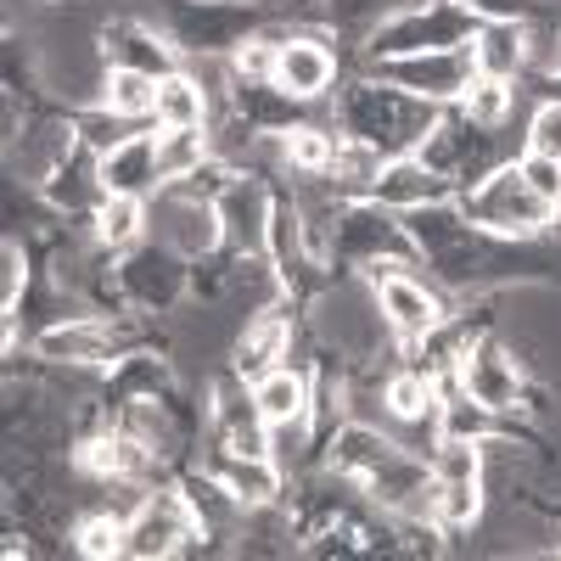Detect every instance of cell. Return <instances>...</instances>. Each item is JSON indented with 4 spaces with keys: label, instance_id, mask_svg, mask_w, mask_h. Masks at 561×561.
I'll return each mask as SVG.
<instances>
[{
    "label": "cell",
    "instance_id": "6da1fadb",
    "mask_svg": "<svg viewBox=\"0 0 561 561\" xmlns=\"http://www.w3.org/2000/svg\"><path fill=\"white\" fill-rule=\"evenodd\" d=\"M460 214L472 219V225H483V230H494V237H539V230L556 219V208L523 180L517 163L483 174L478 192L460 197Z\"/></svg>",
    "mask_w": 561,
    "mask_h": 561
},
{
    "label": "cell",
    "instance_id": "7a4b0ae2",
    "mask_svg": "<svg viewBox=\"0 0 561 561\" xmlns=\"http://www.w3.org/2000/svg\"><path fill=\"white\" fill-rule=\"evenodd\" d=\"M478 18L466 7H449V0H433V7H399L388 23H377L370 34V51L382 62L388 57H415V51H455V45H472Z\"/></svg>",
    "mask_w": 561,
    "mask_h": 561
},
{
    "label": "cell",
    "instance_id": "3957f363",
    "mask_svg": "<svg viewBox=\"0 0 561 561\" xmlns=\"http://www.w3.org/2000/svg\"><path fill=\"white\" fill-rule=\"evenodd\" d=\"M382 79H393L404 96H421L433 107V102H460L466 84L478 79V62H472V45H455V51H415V57H388Z\"/></svg>",
    "mask_w": 561,
    "mask_h": 561
},
{
    "label": "cell",
    "instance_id": "277c9868",
    "mask_svg": "<svg viewBox=\"0 0 561 561\" xmlns=\"http://www.w3.org/2000/svg\"><path fill=\"white\" fill-rule=\"evenodd\" d=\"M197 528H203V517L185 494H152V500H140V511L124 523V556H135V561L174 556L185 539H197Z\"/></svg>",
    "mask_w": 561,
    "mask_h": 561
},
{
    "label": "cell",
    "instance_id": "5b68a950",
    "mask_svg": "<svg viewBox=\"0 0 561 561\" xmlns=\"http://www.w3.org/2000/svg\"><path fill=\"white\" fill-rule=\"evenodd\" d=\"M377 314L393 325V332L404 337V343H421V337H433L438 325H444V304H438V293H427L415 275H404L399 264H377Z\"/></svg>",
    "mask_w": 561,
    "mask_h": 561
},
{
    "label": "cell",
    "instance_id": "8992f818",
    "mask_svg": "<svg viewBox=\"0 0 561 561\" xmlns=\"http://www.w3.org/2000/svg\"><path fill=\"white\" fill-rule=\"evenodd\" d=\"M455 388L500 415L523 404V370L500 343H472L466 354H455Z\"/></svg>",
    "mask_w": 561,
    "mask_h": 561
},
{
    "label": "cell",
    "instance_id": "52a82bcc",
    "mask_svg": "<svg viewBox=\"0 0 561 561\" xmlns=\"http://www.w3.org/2000/svg\"><path fill=\"white\" fill-rule=\"evenodd\" d=\"M337 79V57L325 51L320 39L309 34H293V39H275V73H270V90L287 102H320Z\"/></svg>",
    "mask_w": 561,
    "mask_h": 561
},
{
    "label": "cell",
    "instance_id": "ba28073f",
    "mask_svg": "<svg viewBox=\"0 0 561 561\" xmlns=\"http://www.w3.org/2000/svg\"><path fill=\"white\" fill-rule=\"evenodd\" d=\"M96 185L102 192H118V197H147L163 185V169H158V135H124L113 152L96 158Z\"/></svg>",
    "mask_w": 561,
    "mask_h": 561
},
{
    "label": "cell",
    "instance_id": "9c48e42d",
    "mask_svg": "<svg viewBox=\"0 0 561 561\" xmlns=\"http://www.w3.org/2000/svg\"><path fill=\"white\" fill-rule=\"evenodd\" d=\"M219 237H225L219 203L192 197V192L169 197V208H163V242H169L174 253H185V259H203V253H214V248H219Z\"/></svg>",
    "mask_w": 561,
    "mask_h": 561
},
{
    "label": "cell",
    "instance_id": "30bf717a",
    "mask_svg": "<svg viewBox=\"0 0 561 561\" xmlns=\"http://www.w3.org/2000/svg\"><path fill=\"white\" fill-rule=\"evenodd\" d=\"M444 192H449V185H444V174L427 158H393V163H382L370 203H382V208H427Z\"/></svg>",
    "mask_w": 561,
    "mask_h": 561
},
{
    "label": "cell",
    "instance_id": "8fae6325",
    "mask_svg": "<svg viewBox=\"0 0 561 561\" xmlns=\"http://www.w3.org/2000/svg\"><path fill=\"white\" fill-rule=\"evenodd\" d=\"M214 483L230 494V505H270L280 494L275 460L270 455H237V449H225L214 460Z\"/></svg>",
    "mask_w": 561,
    "mask_h": 561
},
{
    "label": "cell",
    "instance_id": "7c38bea8",
    "mask_svg": "<svg viewBox=\"0 0 561 561\" xmlns=\"http://www.w3.org/2000/svg\"><path fill=\"white\" fill-rule=\"evenodd\" d=\"M287 348H293L287 314H259V320H248V332L237 337V377L259 382L264 370H275L280 359H287Z\"/></svg>",
    "mask_w": 561,
    "mask_h": 561
},
{
    "label": "cell",
    "instance_id": "4fadbf2b",
    "mask_svg": "<svg viewBox=\"0 0 561 561\" xmlns=\"http://www.w3.org/2000/svg\"><path fill=\"white\" fill-rule=\"evenodd\" d=\"M253 410L270 421V427H280V421H304L309 415V377L293 370V365L264 370V377L253 382Z\"/></svg>",
    "mask_w": 561,
    "mask_h": 561
},
{
    "label": "cell",
    "instance_id": "5bb4252c",
    "mask_svg": "<svg viewBox=\"0 0 561 561\" xmlns=\"http://www.w3.org/2000/svg\"><path fill=\"white\" fill-rule=\"evenodd\" d=\"M102 107L118 113L124 124H129V118H158V73L113 62L107 79H102Z\"/></svg>",
    "mask_w": 561,
    "mask_h": 561
},
{
    "label": "cell",
    "instance_id": "9a60e30c",
    "mask_svg": "<svg viewBox=\"0 0 561 561\" xmlns=\"http://www.w3.org/2000/svg\"><path fill=\"white\" fill-rule=\"evenodd\" d=\"M472 62H478V73H489V79H517V68H523V28L511 23V18L478 23V34H472Z\"/></svg>",
    "mask_w": 561,
    "mask_h": 561
},
{
    "label": "cell",
    "instance_id": "2e32d148",
    "mask_svg": "<svg viewBox=\"0 0 561 561\" xmlns=\"http://www.w3.org/2000/svg\"><path fill=\"white\" fill-rule=\"evenodd\" d=\"M158 124L163 129H203L208 124V90L192 73H163L158 79Z\"/></svg>",
    "mask_w": 561,
    "mask_h": 561
},
{
    "label": "cell",
    "instance_id": "e0dca14e",
    "mask_svg": "<svg viewBox=\"0 0 561 561\" xmlns=\"http://www.w3.org/2000/svg\"><path fill=\"white\" fill-rule=\"evenodd\" d=\"M96 242H107V248H129V242H140V230H147V197H118V192H102V203H96Z\"/></svg>",
    "mask_w": 561,
    "mask_h": 561
},
{
    "label": "cell",
    "instance_id": "ac0fdd59",
    "mask_svg": "<svg viewBox=\"0 0 561 561\" xmlns=\"http://www.w3.org/2000/svg\"><path fill=\"white\" fill-rule=\"evenodd\" d=\"M203 163H208V135H203V129H163V135H158V169H163V185L192 180Z\"/></svg>",
    "mask_w": 561,
    "mask_h": 561
},
{
    "label": "cell",
    "instance_id": "d6986e66",
    "mask_svg": "<svg viewBox=\"0 0 561 561\" xmlns=\"http://www.w3.org/2000/svg\"><path fill=\"white\" fill-rule=\"evenodd\" d=\"M107 343H113V332L102 320H73V325H51L39 337V354L45 359H96Z\"/></svg>",
    "mask_w": 561,
    "mask_h": 561
},
{
    "label": "cell",
    "instance_id": "ffe728a7",
    "mask_svg": "<svg viewBox=\"0 0 561 561\" xmlns=\"http://www.w3.org/2000/svg\"><path fill=\"white\" fill-rule=\"evenodd\" d=\"M382 404L399 421H421V415H438V388H433V377H421V370H399L382 388Z\"/></svg>",
    "mask_w": 561,
    "mask_h": 561
},
{
    "label": "cell",
    "instance_id": "44dd1931",
    "mask_svg": "<svg viewBox=\"0 0 561 561\" xmlns=\"http://www.w3.org/2000/svg\"><path fill=\"white\" fill-rule=\"evenodd\" d=\"M511 102H517L511 79H489V73H478L472 84H466V96H460L466 118L483 124V129H500V124H505V113H511Z\"/></svg>",
    "mask_w": 561,
    "mask_h": 561
},
{
    "label": "cell",
    "instance_id": "7402d4cb",
    "mask_svg": "<svg viewBox=\"0 0 561 561\" xmlns=\"http://www.w3.org/2000/svg\"><path fill=\"white\" fill-rule=\"evenodd\" d=\"M280 152H287V163L304 169V174H325L332 169V152H337V135L298 124V129H280Z\"/></svg>",
    "mask_w": 561,
    "mask_h": 561
},
{
    "label": "cell",
    "instance_id": "603a6c76",
    "mask_svg": "<svg viewBox=\"0 0 561 561\" xmlns=\"http://www.w3.org/2000/svg\"><path fill=\"white\" fill-rule=\"evenodd\" d=\"M73 550L79 556H90V561H113V556H124V517H84L79 528H73Z\"/></svg>",
    "mask_w": 561,
    "mask_h": 561
},
{
    "label": "cell",
    "instance_id": "cb8c5ba5",
    "mask_svg": "<svg viewBox=\"0 0 561 561\" xmlns=\"http://www.w3.org/2000/svg\"><path fill=\"white\" fill-rule=\"evenodd\" d=\"M528 152L561 158V102H539L528 118Z\"/></svg>",
    "mask_w": 561,
    "mask_h": 561
},
{
    "label": "cell",
    "instance_id": "d4e9b609",
    "mask_svg": "<svg viewBox=\"0 0 561 561\" xmlns=\"http://www.w3.org/2000/svg\"><path fill=\"white\" fill-rule=\"evenodd\" d=\"M523 180L534 185V192L550 203V208H561V158H539V152H523Z\"/></svg>",
    "mask_w": 561,
    "mask_h": 561
},
{
    "label": "cell",
    "instance_id": "484cf974",
    "mask_svg": "<svg viewBox=\"0 0 561 561\" xmlns=\"http://www.w3.org/2000/svg\"><path fill=\"white\" fill-rule=\"evenodd\" d=\"M237 73L253 79V84H270V73H275V45H270V39H248L242 51H237Z\"/></svg>",
    "mask_w": 561,
    "mask_h": 561
},
{
    "label": "cell",
    "instance_id": "4316f807",
    "mask_svg": "<svg viewBox=\"0 0 561 561\" xmlns=\"http://www.w3.org/2000/svg\"><path fill=\"white\" fill-rule=\"evenodd\" d=\"M18 287H23V253H18V242H7V275H0V304H7V314L18 309Z\"/></svg>",
    "mask_w": 561,
    "mask_h": 561
}]
</instances>
